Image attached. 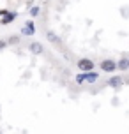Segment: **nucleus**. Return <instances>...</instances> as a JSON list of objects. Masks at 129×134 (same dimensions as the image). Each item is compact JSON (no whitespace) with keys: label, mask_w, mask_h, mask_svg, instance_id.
I'll list each match as a JSON object with an SVG mask.
<instances>
[{"label":"nucleus","mask_w":129,"mask_h":134,"mask_svg":"<svg viewBox=\"0 0 129 134\" xmlns=\"http://www.w3.org/2000/svg\"><path fill=\"white\" fill-rule=\"evenodd\" d=\"M76 67L80 69V72H90V71H94L95 65L90 58H80V60L76 62Z\"/></svg>","instance_id":"nucleus-2"},{"label":"nucleus","mask_w":129,"mask_h":134,"mask_svg":"<svg viewBox=\"0 0 129 134\" xmlns=\"http://www.w3.org/2000/svg\"><path fill=\"white\" fill-rule=\"evenodd\" d=\"M6 48H7V41L6 39H0V51L6 49Z\"/></svg>","instance_id":"nucleus-12"},{"label":"nucleus","mask_w":129,"mask_h":134,"mask_svg":"<svg viewBox=\"0 0 129 134\" xmlns=\"http://www.w3.org/2000/svg\"><path fill=\"white\" fill-rule=\"evenodd\" d=\"M21 35H27V37L35 35V25H34V21H32V20L27 21V23L21 27Z\"/></svg>","instance_id":"nucleus-4"},{"label":"nucleus","mask_w":129,"mask_h":134,"mask_svg":"<svg viewBox=\"0 0 129 134\" xmlns=\"http://www.w3.org/2000/svg\"><path fill=\"white\" fill-rule=\"evenodd\" d=\"M28 51L34 55H41L42 51H44V46H42L41 42H37V41H34V42H30L28 44Z\"/></svg>","instance_id":"nucleus-6"},{"label":"nucleus","mask_w":129,"mask_h":134,"mask_svg":"<svg viewBox=\"0 0 129 134\" xmlns=\"http://www.w3.org/2000/svg\"><path fill=\"white\" fill-rule=\"evenodd\" d=\"M0 134H2V132H0Z\"/></svg>","instance_id":"nucleus-15"},{"label":"nucleus","mask_w":129,"mask_h":134,"mask_svg":"<svg viewBox=\"0 0 129 134\" xmlns=\"http://www.w3.org/2000/svg\"><path fill=\"white\" fill-rule=\"evenodd\" d=\"M99 67H101V71H104V72H115L117 71V62L111 60V58H106V60H101Z\"/></svg>","instance_id":"nucleus-3"},{"label":"nucleus","mask_w":129,"mask_h":134,"mask_svg":"<svg viewBox=\"0 0 129 134\" xmlns=\"http://www.w3.org/2000/svg\"><path fill=\"white\" fill-rule=\"evenodd\" d=\"M122 78H120V76H111V78H110L108 80V87H111V88H119L120 87V85H122Z\"/></svg>","instance_id":"nucleus-7"},{"label":"nucleus","mask_w":129,"mask_h":134,"mask_svg":"<svg viewBox=\"0 0 129 134\" xmlns=\"http://www.w3.org/2000/svg\"><path fill=\"white\" fill-rule=\"evenodd\" d=\"M97 80H99V74L94 72V71L76 74V83H78V85H82V83H95Z\"/></svg>","instance_id":"nucleus-1"},{"label":"nucleus","mask_w":129,"mask_h":134,"mask_svg":"<svg viewBox=\"0 0 129 134\" xmlns=\"http://www.w3.org/2000/svg\"><path fill=\"white\" fill-rule=\"evenodd\" d=\"M6 13H7V9H0V18H2V16H4Z\"/></svg>","instance_id":"nucleus-13"},{"label":"nucleus","mask_w":129,"mask_h":134,"mask_svg":"<svg viewBox=\"0 0 129 134\" xmlns=\"http://www.w3.org/2000/svg\"><path fill=\"white\" fill-rule=\"evenodd\" d=\"M117 69H120V71H127L129 65H127V58L124 57V58H120V60L117 62Z\"/></svg>","instance_id":"nucleus-8"},{"label":"nucleus","mask_w":129,"mask_h":134,"mask_svg":"<svg viewBox=\"0 0 129 134\" xmlns=\"http://www.w3.org/2000/svg\"><path fill=\"white\" fill-rule=\"evenodd\" d=\"M46 39L50 41V42H58V35H57V34L55 32H51V30H46Z\"/></svg>","instance_id":"nucleus-9"},{"label":"nucleus","mask_w":129,"mask_h":134,"mask_svg":"<svg viewBox=\"0 0 129 134\" xmlns=\"http://www.w3.org/2000/svg\"><path fill=\"white\" fill-rule=\"evenodd\" d=\"M28 13H30V16H32V18H37V16H39V13H41V9H39L37 5H34V7H30V11H28Z\"/></svg>","instance_id":"nucleus-10"},{"label":"nucleus","mask_w":129,"mask_h":134,"mask_svg":"<svg viewBox=\"0 0 129 134\" xmlns=\"http://www.w3.org/2000/svg\"><path fill=\"white\" fill-rule=\"evenodd\" d=\"M127 65H129V58H127Z\"/></svg>","instance_id":"nucleus-14"},{"label":"nucleus","mask_w":129,"mask_h":134,"mask_svg":"<svg viewBox=\"0 0 129 134\" xmlns=\"http://www.w3.org/2000/svg\"><path fill=\"white\" fill-rule=\"evenodd\" d=\"M20 42V35H11L9 39H7V46L9 44H18Z\"/></svg>","instance_id":"nucleus-11"},{"label":"nucleus","mask_w":129,"mask_h":134,"mask_svg":"<svg viewBox=\"0 0 129 134\" xmlns=\"http://www.w3.org/2000/svg\"><path fill=\"white\" fill-rule=\"evenodd\" d=\"M16 18H18V13H16V11H7V13L0 18V25H9V23H13Z\"/></svg>","instance_id":"nucleus-5"}]
</instances>
